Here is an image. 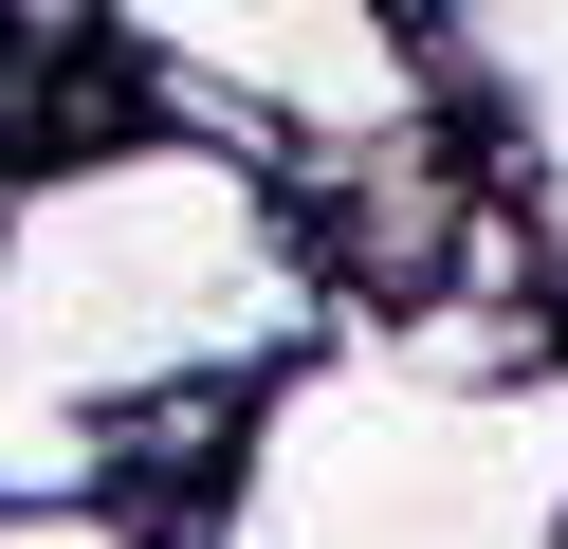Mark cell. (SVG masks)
<instances>
[{
  "instance_id": "6da1fadb",
  "label": "cell",
  "mask_w": 568,
  "mask_h": 549,
  "mask_svg": "<svg viewBox=\"0 0 568 549\" xmlns=\"http://www.w3.org/2000/svg\"><path fill=\"white\" fill-rule=\"evenodd\" d=\"M202 549H568V293L331 312L239 403Z\"/></svg>"
},
{
  "instance_id": "7a4b0ae2",
  "label": "cell",
  "mask_w": 568,
  "mask_h": 549,
  "mask_svg": "<svg viewBox=\"0 0 568 549\" xmlns=\"http://www.w3.org/2000/svg\"><path fill=\"white\" fill-rule=\"evenodd\" d=\"M92 19L148 55L165 129L257 146L275 183H348V165L440 129V73H422L404 0H92Z\"/></svg>"
},
{
  "instance_id": "3957f363",
  "label": "cell",
  "mask_w": 568,
  "mask_h": 549,
  "mask_svg": "<svg viewBox=\"0 0 568 549\" xmlns=\"http://www.w3.org/2000/svg\"><path fill=\"white\" fill-rule=\"evenodd\" d=\"M422 73H440V129H477V183L531 220L568 293V0H404Z\"/></svg>"
},
{
  "instance_id": "277c9868",
  "label": "cell",
  "mask_w": 568,
  "mask_h": 549,
  "mask_svg": "<svg viewBox=\"0 0 568 549\" xmlns=\"http://www.w3.org/2000/svg\"><path fill=\"white\" fill-rule=\"evenodd\" d=\"M0 549H165L129 495H0Z\"/></svg>"
}]
</instances>
